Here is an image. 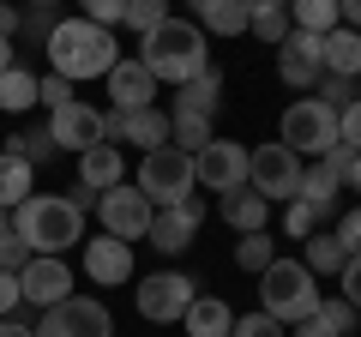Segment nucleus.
Returning <instances> with one entry per match:
<instances>
[{"instance_id": "20e7f679", "label": "nucleus", "mask_w": 361, "mask_h": 337, "mask_svg": "<svg viewBox=\"0 0 361 337\" xmlns=\"http://www.w3.org/2000/svg\"><path fill=\"white\" fill-rule=\"evenodd\" d=\"M319 277L307 271L301 259H271L265 271H259V307L271 313L277 325H301L319 313Z\"/></svg>"}, {"instance_id": "72a5a7b5", "label": "nucleus", "mask_w": 361, "mask_h": 337, "mask_svg": "<svg viewBox=\"0 0 361 337\" xmlns=\"http://www.w3.org/2000/svg\"><path fill=\"white\" fill-rule=\"evenodd\" d=\"M229 337H283V325H277L265 307H259V313H241V319L229 325Z\"/></svg>"}, {"instance_id": "6e6552de", "label": "nucleus", "mask_w": 361, "mask_h": 337, "mask_svg": "<svg viewBox=\"0 0 361 337\" xmlns=\"http://www.w3.org/2000/svg\"><path fill=\"white\" fill-rule=\"evenodd\" d=\"M247 187H253L265 205H271V199H295L301 193V157L289 151L283 139H277V145H259L253 168H247Z\"/></svg>"}, {"instance_id": "37998d69", "label": "nucleus", "mask_w": 361, "mask_h": 337, "mask_svg": "<svg viewBox=\"0 0 361 337\" xmlns=\"http://www.w3.org/2000/svg\"><path fill=\"white\" fill-rule=\"evenodd\" d=\"M337 241H343V247H349V253H361V205H355V211H349V217H343V223H337Z\"/></svg>"}, {"instance_id": "58836bf2", "label": "nucleus", "mask_w": 361, "mask_h": 337, "mask_svg": "<svg viewBox=\"0 0 361 337\" xmlns=\"http://www.w3.org/2000/svg\"><path fill=\"white\" fill-rule=\"evenodd\" d=\"M37 103H49V115H54V109H61V103H73V85H66L61 73L37 78Z\"/></svg>"}, {"instance_id": "393cba45", "label": "nucleus", "mask_w": 361, "mask_h": 337, "mask_svg": "<svg viewBox=\"0 0 361 337\" xmlns=\"http://www.w3.org/2000/svg\"><path fill=\"white\" fill-rule=\"evenodd\" d=\"M180 325H187V337H229L235 313L223 307L217 295H193V307L180 313Z\"/></svg>"}, {"instance_id": "3c124183", "label": "nucleus", "mask_w": 361, "mask_h": 337, "mask_svg": "<svg viewBox=\"0 0 361 337\" xmlns=\"http://www.w3.org/2000/svg\"><path fill=\"white\" fill-rule=\"evenodd\" d=\"M277 6H289V0H247V13H277Z\"/></svg>"}, {"instance_id": "f3484780", "label": "nucleus", "mask_w": 361, "mask_h": 337, "mask_svg": "<svg viewBox=\"0 0 361 337\" xmlns=\"http://www.w3.org/2000/svg\"><path fill=\"white\" fill-rule=\"evenodd\" d=\"M109 139H127V145H145V151H163V145H169V115H163V109H133V115L109 109Z\"/></svg>"}, {"instance_id": "4468645a", "label": "nucleus", "mask_w": 361, "mask_h": 337, "mask_svg": "<svg viewBox=\"0 0 361 337\" xmlns=\"http://www.w3.org/2000/svg\"><path fill=\"white\" fill-rule=\"evenodd\" d=\"M277 73H283V85H295V91L319 85V78H325L319 37H313V30H289V37L277 42Z\"/></svg>"}, {"instance_id": "603ef678", "label": "nucleus", "mask_w": 361, "mask_h": 337, "mask_svg": "<svg viewBox=\"0 0 361 337\" xmlns=\"http://www.w3.org/2000/svg\"><path fill=\"white\" fill-rule=\"evenodd\" d=\"M343 181H349V187L361 193V151H355V163H349V175H343Z\"/></svg>"}, {"instance_id": "864d4df0", "label": "nucleus", "mask_w": 361, "mask_h": 337, "mask_svg": "<svg viewBox=\"0 0 361 337\" xmlns=\"http://www.w3.org/2000/svg\"><path fill=\"white\" fill-rule=\"evenodd\" d=\"M13 66V37H0V73Z\"/></svg>"}, {"instance_id": "412c9836", "label": "nucleus", "mask_w": 361, "mask_h": 337, "mask_svg": "<svg viewBox=\"0 0 361 337\" xmlns=\"http://www.w3.org/2000/svg\"><path fill=\"white\" fill-rule=\"evenodd\" d=\"M217 91H223V73H217V66H205V73H193L187 85H180V97H175V115L211 121V115H217Z\"/></svg>"}, {"instance_id": "de8ad7c7", "label": "nucleus", "mask_w": 361, "mask_h": 337, "mask_svg": "<svg viewBox=\"0 0 361 337\" xmlns=\"http://www.w3.org/2000/svg\"><path fill=\"white\" fill-rule=\"evenodd\" d=\"M337 25L361 30V0H337Z\"/></svg>"}, {"instance_id": "09e8293b", "label": "nucleus", "mask_w": 361, "mask_h": 337, "mask_svg": "<svg viewBox=\"0 0 361 337\" xmlns=\"http://www.w3.org/2000/svg\"><path fill=\"white\" fill-rule=\"evenodd\" d=\"M13 30H18V13L6 6V0H0V37H13Z\"/></svg>"}, {"instance_id": "39448f33", "label": "nucleus", "mask_w": 361, "mask_h": 337, "mask_svg": "<svg viewBox=\"0 0 361 337\" xmlns=\"http://www.w3.org/2000/svg\"><path fill=\"white\" fill-rule=\"evenodd\" d=\"M193 187H199V181H193V157H187V151H175V145L145 151V163H139V193L151 199L157 211L193 199Z\"/></svg>"}, {"instance_id": "c756f323", "label": "nucleus", "mask_w": 361, "mask_h": 337, "mask_svg": "<svg viewBox=\"0 0 361 337\" xmlns=\"http://www.w3.org/2000/svg\"><path fill=\"white\" fill-rule=\"evenodd\" d=\"M169 145H175V151H205L211 145V121H193V115H169Z\"/></svg>"}, {"instance_id": "b1692460", "label": "nucleus", "mask_w": 361, "mask_h": 337, "mask_svg": "<svg viewBox=\"0 0 361 337\" xmlns=\"http://www.w3.org/2000/svg\"><path fill=\"white\" fill-rule=\"evenodd\" d=\"M187 6H193L199 13V30H217V37H241L247 30V0H187Z\"/></svg>"}, {"instance_id": "a18cd8bd", "label": "nucleus", "mask_w": 361, "mask_h": 337, "mask_svg": "<svg viewBox=\"0 0 361 337\" xmlns=\"http://www.w3.org/2000/svg\"><path fill=\"white\" fill-rule=\"evenodd\" d=\"M18 301H25V295H18V277H13V271H0V319H6Z\"/></svg>"}, {"instance_id": "4c0bfd02", "label": "nucleus", "mask_w": 361, "mask_h": 337, "mask_svg": "<svg viewBox=\"0 0 361 337\" xmlns=\"http://www.w3.org/2000/svg\"><path fill=\"white\" fill-rule=\"evenodd\" d=\"M13 151L25 157V163H42V157H54V139H49V127H30L25 139H13Z\"/></svg>"}, {"instance_id": "6e6d98bb", "label": "nucleus", "mask_w": 361, "mask_h": 337, "mask_svg": "<svg viewBox=\"0 0 361 337\" xmlns=\"http://www.w3.org/2000/svg\"><path fill=\"white\" fill-rule=\"evenodd\" d=\"M30 6H54V0H30Z\"/></svg>"}, {"instance_id": "5fc2aeb1", "label": "nucleus", "mask_w": 361, "mask_h": 337, "mask_svg": "<svg viewBox=\"0 0 361 337\" xmlns=\"http://www.w3.org/2000/svg\"><path fill=\"white\" fill-rule=\"evenodd\" d=\"M6 235H13V211H0V241H6Z\"/></svg>"}, {"instance_id": "dca6fc26", "label": "nucleus", "mask_w": 361, "mask_h": 337, "mask_svg": "<svg viewBox=\"0 0 361 337\" xmlns=\"http://www.w3.org/2000/svg\"><path fill=\"white\" fill-rule=\"evenodd\" d=\"M85 271H90V283H103V289L127 283L133 277V241H115V235L85 241Z\"/></svg>"}, {"instance_id": "a878e982", "label": "nucleus", "mask_w": 361, "mask_h": 337, "mask_svg": "<svg viewBox=\"0 0 361 337\" xmlns=\"http://www.w3.org/2000/svg\"><path fill=\"white\" fill-rule=\"evenodd\" d=\"M265 217H271V205L253 193V187H235V193H223V223H229V229L253 235V229H265Z\"/></svg>"}, {"instance_id": "c85d7f7f", "label": "nucleus", "mask_w": 361, "mask_h": 337, "mask_svg": "<svg viewBox=\"0 0 361 337\" xmlns=\"http://www.w3.org/2000/svg\"><path fill=\"white\" fill-rule=\"evenodd\" d=\"M289 25L325 37V30H337V0H289Z\"/></svg>"}, {"instance_id": "a19ab883", "label": "nucleus", "mask_w": 361, "mask_h": 337, "mask_svg": "<svg viewBox=\"0 0 361 337\" xmlns=\"http://www.w3.org/2000/svg\"><path fill=\"white\" fill-rule=\"evenodd\" d=\"M337 283H343V301H349V307L361 313V253H349V259H343V271H337Z\"/></svg>"}, {"instance_id": "4be33fe9", "label": "nucleus", "mask_w": 361, "mask_h": 337, "mask_svg": "<svg viewBox=\"0 0 361 337\" xmlns=\"http://www.w3.org/2000/svg\"><path fill=\"white\" fill-rule=\"evenodd\" d=\"M337 187H343V175L319 157L313 168H301V193H295V199H301V205H313L319 217H331V211H337Z\"/></svg>"}, {"instance_id": "aec40b11", "label": "nucleus", "mask_w": 361, "mask_h": 337, "mask_svg": "<svg viewBox=\"0 0 361 337\" xmlns=\"http://www.w3.org/2000/svg\"><path fill=\"white\" fill-rule=\"evenodd\" d=\"M121 151L115 145H90V151H78V187H90V193H109V187H121Z\"/></svg>"}, {"instance_id": "bb28decb", "label": "nucleus", "mask_w": 361, "mask_h": 337, "mask_svg": "<svg viewBox=\"0 0 361 337\" xmlns=\"http://www.w3.org/2000/svg\"><path fill=\"white\" fill-rule=\"evenodd\" d=\"M343 259H349V247L337 241V235H319V229L307 235V259H301V265H307L313 277H337V271H343Z\"/></svg>"}, {"instance_id": "c9c22d12", "label": "nucleus", "mask_w": 361, "mask_h": 337, "mask_svg": "<svg viewBox=\"0 0 361 337\" xmlns=\"http://www.w3.org/2000/svg\"><path fill=\"white\" fill-rule=\"evenodd\" d=\"M78 6H85L90 25H103V30H115L121 18H127V0H78Z\"/></svg>"}, {"instance_id": "423d86ee", "label": "nucleus", "mask_w": 361, "mask_h": 337, "mask_svg": "<svg viewBox=\"0 0 361 337\" xmlns=\"http://www.w3.org/2000/svg\"><path fill=\"white\" fill-rule=\"evenodd\" d=\"M283 145L295 157H325L337 145V109L319 103V97H301V103L283 115Z\"/></svg>"}, {"instance_id": "9b49d317", "label": "nucleus", "mask_w": 361, "mask_h": 337, "mask_svg": "<svg viewBox=\"0 0 361 337\" xmlns=\"http://www.w3.org/2000/svg\"><path fill=\"white\" fill-rule=\"evenodd\" d=\"M49 139H54V151H90V145H109V115L73 97V103H61L49 115Z\"/></svg>"}, {"instance_id": "ddd939ff", "label": "nucleus", "mask_w": 361, "mask_h": 337, "mask_svg": "<svg viewBox=\"0 0 361 337\" xmlns=\"http://www.w3.org/2000/svg\"><path fill=\"white\" fill-rule=\"evenodd\" d=\"M18 295H25L30 307H54V301H66V295H73V271H66V259L30 253L25 271H18Z\"/></svg>"}, {"instance_id": "7ed1b4c3", "label": "nucleus", "mask_w": 361, "mask_h": 337, "mask_svg": "<svg viewBox=\"0 0 361 337\" xmlns=\"http://www.w3.org/2000/svg\"><path fill=\"white\" fill-rule=\"evenodd\" d=\"M13 235L30 247V253H49V259H61L66 247H78V241H85V211H78L73 199L30 193L25 205L13 211Z\"/></svg>"}, {"instance_id": "a211bd4d", "label": "nucleus", "mask_w": 361, "mask_h": 337, "mask_svg": "<svg viewBox=\"0 0 361 337\" xmlns=\"http://www.w3.org/2000/svg\"><path fill=\"white\" fill-rule=\"evenodd\" d=\"M109 97H115L121 115H133V109H157V78L145 73L139 61H115V66H109Z\"/></svg>"}, {"instance_id": "f03ea898", "label": "nucleus", "mask_w": 361, "mask_h": 337, "mask_svg": "<svg viewBox=\"0 0 361 337\" xmlns=\"http://www.w3.org/2000/svg\"><path fill=\"white\" fill-rule=\"evenodd\" d=\"M133 61L145 66V73L157 78V85H187L193 73H205V30L187 25V18H163L157 30H145L139 37V54Z\"/></svg>"}, {"instance_id": "f257e3e1", "label": "nucleus", "mask_w": 361, "mask_h": 337, "mask_svg": "<svg viewBox=\"0 0 361 337\" xmlns=\"http://www.w3.org/2000/svg\"><path fill=\"white\" fill-rule=\"evenodd\" d=\"M42 49H49L54 73H61L66 85H78V78H109V66L121 61L115 30L90 25V18H61V25L42 37Z\"/></svg>"}, {"instance_id": "2f4dec72", "label": "nucleus", "mask_w": 361, "mask_h": 337, "mask_svg": "<svg viewBox=\"0 0 361 337\" xmlns=\"http://www.w3.org/2000/svg\"><path fill=\"white\" fill-rule=\"evenodd\" d=\"M169 18V0H127V18H121V25H133L145 37V30H157Z\"/></svg>"}, {"instance_id": "0eeeda50", "label": "nucleus", "mask_w": 361, "mask_h": 337, "mask_svg": "<svg viewBox=\"0 0 361 337\" xmlns=\"http://www.w3.org/2000/svg\"><path fill=\"white\" fill-rule=\"evenodd\" d=\"M37 337H115V319H109L103 301L66 295V301H54V307H42Z\"/></svg>"}, {"instance_id": "e433bc0d", "label": "nucleus", "mask_w": 361, "mask_h": 337, "mask_svg": "<svg viewBox=\"0 0 361 337\" xmlns=\"http://www.w3.org/2000/svg\"><path fill=\"white\" fill-rule=\"evenodd\" d=\"M337 145L361 151V97H355V103H343V109H337Z\"/></svg>"}, {"instance_id": "8fccbe9b", "label": "nucleus", "mask_w": 361, "mask_h": 337, "mask_svg": "<svg viewBox=\"0 0 361 337\" xmlns=\"http://www.w3.org/2000/svg\"><path fill=\"white\" fill-rule=\"evenodd\" d=\"M0 337H37L30 325H18V319H0Z\"/></svg>"}, {"instance_id": "2eb2a0df", "label": "nucleus", "mask_w": 361, "mask_h": 337, "mask_svg": "<svg viewBox=\"0 0 361 337\" xmlns=\"http://www.w3.org/2000/svg\"><path fill=\"white\" fill-rule=\"evenodd\" d=\"M199 217H205V211H199V199L163 205V211L151 217V235H145V241H157V253H187V247H193V235H199Z\"/></svg>"}, {"instance_id": "f704fd0d", "label": "nucleus", "mask_w": 361, "mask_h": 337, "mask_svg": "<svg viewBox=\"0 0 361 337\" xmlns=\"http://www.w3.org/2000/svg\"><path fill=\"white\" fill-rule=\"evenodd\" d=\"M319 319L331 325L337 337H349V331H355V307H349L343 295H331V301H319Z\"/></svg>"}, {"instance_id": "9d476101", "label": "nucleus", "mask_w": 361, "mask_h": 337, "mask_svg": "<svg viewBox=\"0 0 361 337\" xmlns=\"http://www.w3.org/2000/svg\"><path fill=\"white\" fill-rule=\"evenodd\" d=\"M247 168H253V151L235 139H211L205 151H193V181H205L211 193H235L247 187Z\"/></svg>"}, {"instance_id": "49530a36", "label": "nucleus", "mask_w": 361, "mask_h": 337, "mask_svg": "<svg viewBox=\"0 0 361 337\" xmlns=\"http://www.w3.org/2000/svg\"><path fill=\"white\" fill-rule=\"evenodd\" d=\"M289 337H337V331H331V325L319 319V313H313V319H301V325H289Z\"/></svg>"}, {"instance_id": "c03bdc74", "label": "nucleus", "mask_w": 361, "mask_h": 337, "mask_svg": "<svg viewBox=\"0 0 361 337\" xmlns=\"http://www.w3.org/2000/svg\"><path fill=\"white\" fill-rule=\"evenodd\" d=\"M349 85H355V78H325V97H319V103H331V109L355 103V97H349Z\"/></svg>"}, {"instance_id": "7c9ffc66", "label": "nucleus", "mask_w": 361, "mask_h": 337, "mask_svg": "<svg viewBox=\"0 0 361 337\" xmlns=\"http://www.w3.org/2000/svg\"><path fill=\"white\" fill-rule=\"evenodd\" d=\"M271 259H277V253H271V235L265 229H253V235L235 241V265H241V271H265Z\"/></svg>"}, {"instance_id": "473e14b6", "label": "nucleus", "mask_w": 361, "mask_h": 337, "mask_svg": "<svg viewBox=\"0 0 361 337\" xmlns=\"http://www.w3.org/2000/svg\"><path fill=\"white\" fill-rule=\"evenodd\" d=\"M247 25H253V37H259V42H271V49H277V42L295 30V25H289V6H277V13H253Z\"/></svg>"}, {"instance_id": "cd10ccee", "label": "nucleus", "mask_w": 361, "mask_h": 337, "mask_svg": "<svg viewBox=\"0 0 361 337\" xmlns=\"http://www.w3.org/2000/svg\"><path fill=\"white\" fill-rule=\"evenodd\" d=\"M0 109H6V115L37 109V78H30L25 66H6V73H0Z\"/></svg>"}, {"instance_id": "6ab92c4d", "label": "nucleus", "mask_w": 361, "mask_h": 337, "mask_svg": "<svg viewBox=\"0 0 361 337\" xmlns=\"http://www.w3.org/2000/svg\"><path fill=\"white\" fill-rule=\"evenodd\" d=\"M319 61H325L331 78H361V30H349V25L325 30L319 37Z\"/></svg>"}, {"instance_id": "1a4fd4ad", "label": "nucleus", "mask_w": 361, "mask_h": 337, "mask_svg": "<svg viewBox=\"0 0 361 337\" xmlns=\"http://www.w3.org/2000/svg\"><path fill=\"white\" fill-rule=\"evenodd\" d=\"M97 217H103V235H115V241H145L151 235V217H157V205L139 193V187H109L103 199H97Z\"/></svg>"}, {"instance_id": "79ce46f5", "label": "nucleus", "mask_w": 361, "mask_h": 337, "mask_svg": "<svg viewBox=\"0 0 361 337\" xmlns=\"http://www.w3.org/2000/svg\"><path fill=\"white\" fill-rule=\"evenodd\" d=\"M25 259H30V247L25 241H18V235H6V241H0V271H25Z\"/></svg>"}, {"instance_id": "ea45409f", "label": "nucleus", "mask_w": 361, "mask_h": 337, "mask_svg": "<svg viewBox=\"0 0 361 337\" xmlns=\"http://www.w3.org/2000/svg\"><path fill=\"white\" fill-rule=\"evenodd\" d=\"M289 235H295V241H307V235L313 229H319V211H313V205H301V199H289Z\"/></svg>"}, {"instance_id": "f8f14e48", "label": "nucleus", "mask_w": 361, "mask_h": 337, "mask_svg": "<svg viewBox=\"0 0 361 337\" xmlns=\"http://www.w3.org/2000/svg\"><path fill=\"white\" fill-rule=\"evenodd\" d=\"M193 295H199V289H193L187 271H151L139 283V313L151 325H169V319H180V313L193 307Z\"/></svg>"}, {"instance_id": "5701e85b", "label": "nucleus", "mask_w": 361, "mask_h": 337, "mask_svg": "<svg viewBox=\"0 0 361 337\" xmlns=\"http://www.w3.org/2000/svg\"><path fill=\"white\" fill-rule=\"evenodd\" d=\"M37 187V163H25L18 151H0V211H18Z\"/></svg>"}]
</instances>
